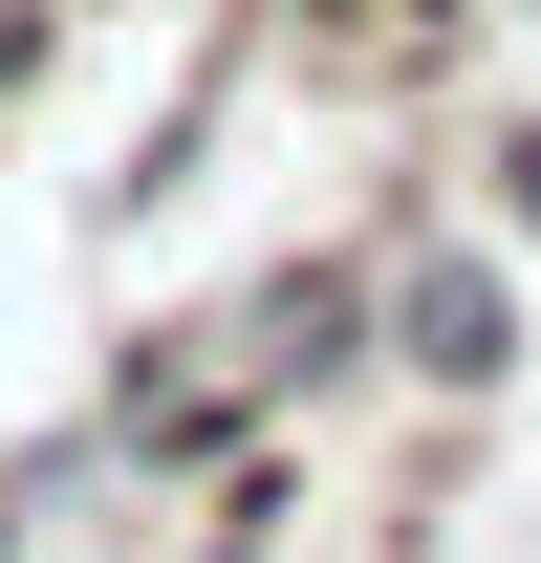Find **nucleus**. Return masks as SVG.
<instances>
[{"label": "nucleus", "mask_w": 541, "mask_h": 563, "mask_svg": "<svg viewBox=\"0 0 541 563\" xmlns=\"http://www.w3.org/2000/svg\"><path fill=\"white\" fill-rule=\"evenodd\" d=\"M520 22H541V0H520Z\"/></svg>", "instance_id": "7ed1b4c3"}, {"label": "nucleus", "mask_w": 541, "mask_h": 563, "mask_svg": "<svg viewBox=\"0 0 541 563\" xmlns=\"http://www.w3.org/2000/svg\"><path fill=\"white\" fill-rule=\"evenodd\" d=\"M390 368H411V390H498V368H520V282L476 261V239L390 261Z\"/></svg>", "instance_id": "f257e3e1"}, {"label": "nucleus", "mask_w": 541, "mask_h": 563, "mask_svg": "<svg viewBox=\"0 0 541 563\" xmlns=\"http://www.w3.org/2000/svg\"><path fill=\"white\" fill-rule=\"evenodd\" d=\"M498 196H520V239H541V131H498Z\"/></svg>", "instance_id": "f03ea898"}]
</instances>
